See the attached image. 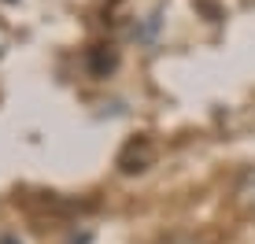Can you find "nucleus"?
<instances>
[{
	"label": "nucleus",
	"instance_id": "obj_1",
	"mask_svg": "<svg viewBox=\"0 0 255 244\" xmlns=\"http://www.w3.org/2000/svg\"><path fill=\"white\" fill-rule=\"evenodd\" d=\"M148 163H152V144H148V137H137V141H129L126 148H122V155H119L122 174H140Z\"/></svg>",
	"mask_w": 255,
	"mask_h": 244
},
{
	"label": "nucleus",
	"instance_id": "obj_2",
	"mask_svg": "<svg viewBox=\"0 0 255 244\" xmlns=\"http://www.w3.org/2000/svg\"><path fill=\"white\" fill-rule=\"evenodd\" d=\"M233 204L255 219V167H244L233 181Z\"/></svg>",
	"mask_w": 255,
	"mask_h": 244
},
{
	"label": "nucleus",
	"instance_id": "obj_3",
	"mask_svg": "<svg viewBox=\"0 0 255 244\" xmlns=\"http://www.w3.org/2000/svg\"><path fill=\"white\" fill-rule=\"evenodd\" d=\"M89 63H93V71H96V74H108L111 67H115V52H108V56H104V52H93Z\"/></svg>",
	"mask_w": 255,
	"mask_h": 244
},
{
	"label": "nucleus",
	"instance_id": "obj_4",
	"mask_svg": "<svg viewBox=\"0 0 255 244\" xmlns=\"http://www.w3.org/2000/svg\"><path fill=\"white\" fill-rule=\"evenodd\" d=\"M159 244H207V241L196 237V233H170V237L159 241Z\"/></svg>",
	"mask_w": 255,
	"mask_h": 244
},
{
	"label": "nucleus",
	"instance_id": "obj_5",
	"mask_svg": "<svg viewBox=\"0 0 255 244\" xmlns=\"http://www.w3.org/2000/svg\"><path fill=\"white\" fill-rule=\"evenodd\" d=\"M0 244H22V241L15 237V233H4V237H0Z\"/></svg>",
	"mask_w": 255,
	"mask_h": 244
}]
</instances>
